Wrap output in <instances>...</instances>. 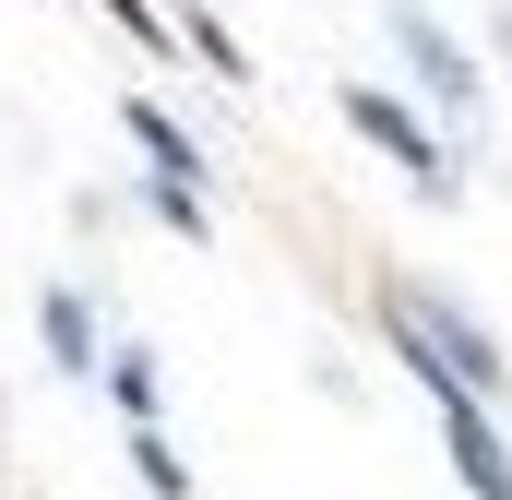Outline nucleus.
Wrapping results in <instances>:
<instances>
[{"label":"nucleus","instance_id":"1","mask_svg":"<svg viewBox=\"0 0 512 500\" xmlns=\"http://www.w3.org/2000/svg\"><path fill=\"white\" fill-rule=\"evenodd\" d=\"M382 334L405 346V370L429 381V393H477V405H489V393L512 381V370H501V346H489V334H477L453 298H429V286H382Z\"/></svg>","mask_w":512,"mask_h":500},{"label":"nucleus","instance_id":"3","mask_svg":"<svg viewBox=\"0 0 512 500\" xmlns=\"http://www.w3.org/2000/svg\"><path fill=\"white\" fill-rule=\"evenodd\" d=\"M393 48L429 72V96H441V108H477V60H465V48H453V36H441L417 0H393Z\"/></svg>","mask_w":512,"mask_h":500},{"label":"nucleus","instance_id":"2","mask_svg":"<svg viewBox=\"0 0 512 500\" xmlns=\"http://www.w3.org/2000/svg\"><path fill=\"white\" fill-rule=\"evenodd\" d=\"M346 120L370 131V143H382V155H393V167H405V179H417V191H429V203H453V155H441L429 131L405 120V108H393L382 84H346Z\"/></svg>","mask_w":512,"mask_h":500},{"label":"nucleus","instance_id":"4","mask_svg":"<svg viewBox=\"0 0 512 500\" xmlns=\"http://www.w3.org/2000/svg\"><path fill=\"white\" fill-rule=\"evenodd\" d=\"M48 334H60V370H96V334H84V298H48Z\"/></svg>","mask_w":512,"mask_h":500},{"label":"nucleus","instance_id":"5","mask_svg":"<svg viewBox=\"0 0 512 500\" xmlns=\"http://www.w3.org/2000/svg\"><path fill=\"white\" fill-rule=\"evenodd\" d=\"M108 12H120V24H131V36H155V12H143V0H108Z\"/></svg>","mask_w":512,"mask_h":500}]
</instances>
